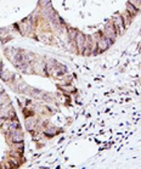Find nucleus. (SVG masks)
<instances>
[{
  "mask_svg": "<svg viewBox=\"0 0 141 169\" xmlns=\"http://www.w3.org/2000/svg\"><path fill=\"white\" fill-rule=\"evenodd\" d=\"M22 134H21V131L18 130V129H16V130H13L12 131V141L13 142H21L22 141Z\"/></svg>",
  "mask_w": 141,
  "mask_h": 169,
  "instance_id": "obj_5",
  "label": "nucleus"
},
{
  "mask_svg": "<svg viewBox=\"0 0 141 169\" xmlns=\"http://www.w3.org/2000/svg\"><path fill=\"white\" fill-rule=\"evenodd\" d=\"M0 75H1V77H2L5 80H9V79L12 77V74H11L10 72H7V71H2V72L0 73Z\"/></svg>",
  "mask_w": 141,
  "mask_h": 169,
  "instance_id": "obj_7",
  "label": "nucleus"
},
{
  "mask_svg": "<svg viewBox=\"0 0 141 169\" xmlns=\"http://www.w3.org/2000/svg\"><path fill=\"white\" fill-rule=\"evenodd\" d=\"M109 45H111V42H109V39L106 38V37H102V38L98 39V42H97V46H98V49H100L101 51L108 49Z\"/></svg>",
  "mask_w": 141,
  "mask_h": 169,
  "instance_id": "obj_3",
  "label": "nucleus"
},
{
  "mask_svg": "<svg viewBox=\"0 0 141 169\" xmlns=\"http://www.w3.org/2000/svg\"><path fill=\"white\" fill-rule=\"evenodd\" d=\"M76 40H77V46H78V49H79L80 51H83L84 44H85V38H84V35L78 33L77 37H76Z\"/></svg>",
  "mask_w": 141,
  "mask_h": 169,
  "instance_id": "obj_4",
  "label": "nucleus"
},
{
  "mask_svg": "<svg viewBox=\"0 0 141 169\" xmlns=\"http://www.w3.org/2000/svg\"><path fill=\"white\" fill-rule=\"evenodd\" d=\"M113 27H114L117 34H122V33L124 32L125 26H124V22H123V17H122V16L116 17V20L113 21Z\"/></svg>",
  "mask_w": 141,
  "mask_h": 169,
  "instance_id": "obj_1",
  "label": "nucleus"
},
{
  "mask_svg": "<svg viewBox=\"0 0 141 169\" xmlns=\"http://www.w3.org/2000/svg\"><path fill=\"white\" fill-rule=\"evenodd\" d=\"M123 22H124V26H125V27H127L128 24H130V22H132V16H130L129 13H128L127 16H124V17H123Z\"/></svg>",
  "mask_w": 141,
  "mask_h": 169,
  "instance_id": "obj_8",
  "label": "nucleus"
},
{
  "mask_svg": "<svg viewBox=\"0 0 141 169\" xmlns=\"http://www.w3.org/2000/svg\"><path fill=\"white\" fill-rule=\"evenodd\" d=\"M138 10L135 6H133L132 4H128V13H130V16H135L138 13Z\"/></svg>",
  "mask_w": 141,
  "mask_h": 169,
  "instance_id": "obj_6",
  "label": "nucleus"
},
{
  "mask_svg": "<svg viewBox=\"0 0 141 169\" xmlns=\"http://www.w3.org/2000/svg\"><path fill=\"white\" fill-rule=\"evenodd\" d=\"M105 37L108 38V39H112V40L116 39L117 32H116L113 24H107V26H106V28H105Z\"/></svg>",
  "mask_w": 141,
  "mask_h": 169,
  "instance_id": "obj_2",
  "label": "nucleus"
}]
</instances>
